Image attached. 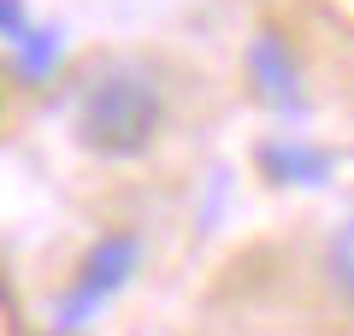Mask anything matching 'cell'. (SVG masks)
Segmentation results:
<instances>
[{
  "mask_svg": "<svg viewBox=\"0 0 354 336\" xmlns=\"http://www.w3.org/2000/svg\"><path fill=\"white\" fill-rule=\"evenodd\" d=\"M160 112H165L160 88H153L136 65H113V71H101L95 83H88L83 112H77V130H83V142L95 153L124 160V153H142L153 142Z\"/></svg>",
  "mask_w": 354,
  "mask_h": 336,
  "instance_id": "6da1fadb",
  "label": "cell"
},
{
  "mask_svg": "<svg viewBox=\"0 0 354 336\" xmlns=\"http://www.w3.org/2000/svg\"><path fill=\"white\" fill-rule=\"evenodd\" d=\"M136 272V236H106L101 248L83 260V283H77V295L65 301V324L83 319V307H95V301H106L124 277Z\"/></svg>",
  "mask_w": 354,
  "mask_h": 336,
  "instance_id": "7a4b0ae2",
  "label": "cell"
},
{
  "mask_svg": "<svg viewBox=\"0 0 354 336\" xmlns=\"http://www.w3.org/2000/svg\"><path fill=\"white\" fill-rule=\"evenodd\" d=\"M0 30H6V36H24V30H18V0H0Z\"/></svg>",
  "mask_w": 354,
  "mask_h": 336,
  "instance_id": "52a82bcc",
  "label": "cell"
},
{
  "mask_svg": "<svg viewBox=\"0 0 354 336\" xmlns=\"http://www.w3.org/2000/svg\"><path fill=\"white\" fill-rule=\"evenodd\" d=\"M254 71H260L266 100H272V106H295V77H290V59H283V48H278L272 36L254 48Z\"/></svg>",
  "mask_w": 354,
  "mask_h": 336,
  "instance_id": "3957f363",
  "label": "cell"
},
{
  "mask_svg": "<svg viewBox=\"0 0 354 336\" xmlns=\"http://www.w3.org/2000/svg\"><path fill=\"white\" fill-rule=\"evenodd\" d=\"M260 165L272 177H278V183H319V177H325V160H319V153H307V148H266L260 153Z\"/></svg>",
  "mask_w": 354,
  "mask_h": 336,
  "instance_id": "277c9868",
  "label": "cell"
},
{
  "mask_svg": "<svg viewBox=\"0 0 354 336\" xmlns=\"http://www.w3.org/2000/svg\"><path fill=\"white\" fill-rule=\"evenodd\" d=\"M30 48H24V71H41V65L53 59V36H24Z\"/></svg>",
  "mask_w": 354,
  "mask_h": 336,
  "instance_id": "8992f818",
  "label": "cell"
},
{
  "mask_svg": "<svg viewBox=\"0 0 354 336\" xmlns=\"http://www.w3.org/2000/svg\"><path fill=\"white\" fill-rule=\"evenodd\" d=\"M330 277H337L342 289L354 295V218L337 230V242H330Z\"/></svg>",
  "mask_w": 354,
  "mask_h": 336,
  "instance_id": "5b68a950",
  "label": "cell"
}]
</instances>
